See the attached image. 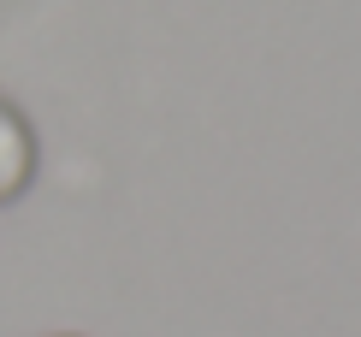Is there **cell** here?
I'll return each mask as SVG.
<instances>
[{
	"mask_svg": "<svg viewBox=\"0 0 361 337\" xmlns=\"http://www.w3.org/2000/svg\"><path fill=\"white\" fill-rule=\"evenodd\" d=\"M30 178H36V136H30L18 106L0 101V202L24 195Z\"/></svg>",
	"mask_w": 361,
	"mask_h": 337,
	"instance_id": "6da1fadb",
	"label": "cell"
}]
</instances>
